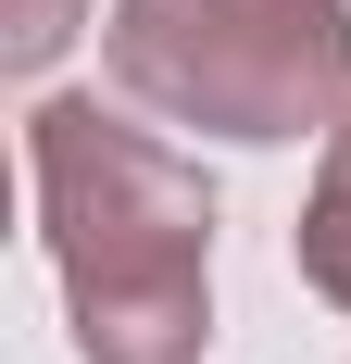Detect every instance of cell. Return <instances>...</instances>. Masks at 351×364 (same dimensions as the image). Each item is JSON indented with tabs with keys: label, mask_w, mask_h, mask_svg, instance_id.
I'll return each instance as SVG.
<instances>
[{
	"label": "cell",
	"mask_w": 351,
	"mask_h": 364,
	"mask_svg": "<svg viewBox=\"0 0 351 364\" xmlns=\"http://www.w3.org/2000/svg\"><path fill=\"white\" fill-rule=\"evenodd\" d=\"M38 239L63 264V314L88 364H201L213 339V176L101 101L26 113Z\"/></svg>",
	"instance_id": "obj_1"
},
{
	"label": "cell",
	"mask_w": 351,
	"mask_h": 364,
	"mask_svg": "<svg viewBox=\"0 0 351 364\" xmlns=\"http://www.w3.org/2000/svg\"><path fill=\"white\" fill-rule=\"evenodd\" d=\"M113 88L201 139H326L351 113V0H113Z\"/></svg>",
	"instance_id": "obj_2"
},
{
	"label": "cell",
	"mask_w": 351,
	"mask_h": 364,
	"mask_svg": "<svg viewBox=\"0 0 351 364\" xmlns=\"http://www.w3.org/2000/svg\"><path fill=\"white\" fill-rule=\"evenodd\" d=\"M288 252H301V277L351 314V113L326 126V176H314V201H301V226H288Z\"/></svg>",
	"instance_id": "obj_3"
},
{
	"label": "cell",
	"mask_w": 351,
	"mask_h": 364,
	"mask_svg": "<svg viewBox=\"0 0 351 364\" xmlns=\"http://www.w3.org/2000/svg\"><path fill=\"white\" fill-rule=\"evenodd\" d=\"M75 26H88V0H0V63H13V75H38Z\"/></svg>",
	"instance_id": "obj_4"
}]
</instances>
